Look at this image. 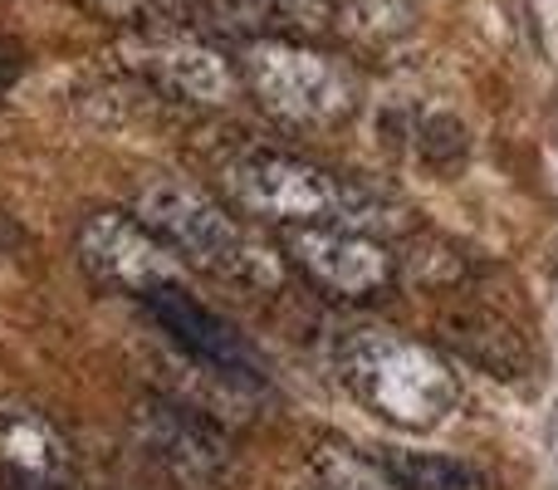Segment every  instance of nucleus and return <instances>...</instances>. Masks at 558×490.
<instances>
[{"label": "nucleus", "mask_w": 558, "mask_h": 490, "mask_svg": "<svg viewBox=\"0 0 558 490\" xmlns=\"http://www.w3.org/2000/svg\"><path fill=\"white\" fill-rule=\"evenodd\" d=\"M133 216L186 265H202L211 275L241 279V285H275L279 279V260L270 250L192 182L153 177L133 196Z\"/></svg>", "instance_id": "obj_1"}, {"label": "nucleus", "mask_w": 558, "mask_h": 490, "mask_svg": "<svg viewBox=\"0 0 558 490\" xmlns=\"http://www.w3.org/2000/svg\"><path fill=\"white\" fill-rule=\"evenodd\" d=\"M338 378L367 413L387 417L397 427H416V432L446 422V413L461 403L456 378L446 373L441 358L426 354L422 344L383 334V328H363V334L343 338Z\"/></svg>", "instance_id": "obj_2"}, {"label": "nucleus", "mask_w": 558, "mask_h": 490, "mask_svg": "<svg viewBox=\"0 0 558 490\" xmlns=\"http://www.w3.org/2000/svg\"><path fill=\"white\" fill-rule=\"evenodd\" d=\"M226 187L245 212L265 216L275 226H353V231H367L383 212L373 192L289 153L241 157V163L226 167Z\"/></svg>", "instance_id": "obj_3"}, {"label": "nucleus", "mask_w": 558, "mask_h": 490, "mask_svg": "<svg viewBox=\"0 0 558 490\" xmlns=\"http://www.w3.org/2000/svg\"><path fill=\"white\" fill-rule=\"evenodd\" d=\"M241 88L275 113L279 123H299V128H318V123H338L353 113L357 104V84L333 55L304 45L294 35H265V39H245L241 55Z\"/></svg>", "instance_id": "obj_4"}, {"label": "nucleus", "mask_w": 558, "mask_h": 490, "mask_svg": "<svg viewBox=\"0 0 558 490\" xmlns=\"http://www.w3.org/2000/svg\"><path fill=\"white\" fill-rule=\"evenodd\" d=\"M123 64L167 98H182L196 108H226L241 94V69L216 45L186 35V29H133L123 49Z\"/></svg>", "instance_id": "obj_5"}, {"label": "nucleus", "mask_w": 558, "mask_h": 490, "mask_svg": "<svg viewBox=\"0 0 558 490\" xmlns=\"http://www.w3.org/2000/svg\"><path fill=\"white\" fill-rule=\"evenodd\" d=\"M284 260L333 299H367L392 285V255L353 226H284Z\"/></svg>", "instance_id": "obj_6"}, {"label": "nucleus", "mask_w": 558, "mask_h": 490, "mask_svg": "<svg viewBox=\"0 0 558 490\" xmlns=\"http://www.w3.org/2000/svg\"><path fill=\"white\" fill-rule=\"evenodd\" d=\"M74 250H78V265L98 285L118 289V295H133V299H143L157 285L182 279L177 275V255L137 216H118V212L88 216L74 236Z\"/></svg>", "instance_id": "obj_7"}, {"label": "nucleus", "mask_w": 558, "mask_h": 490, "mask_svg": "<svg viewBox=\"0 0 558 490\" xmlns=\"http://www.w3.org/2000/svg\"><path fill=\"white\" fill-rule=\"evenodd\" d=\"M137 304H143L147 314L157 319V328H162L172 344H182L186 354H192L202 368H211L216 378H226V383H241V387H260L265 373H260V358H255V348L245 344V338L235 334V328L226 324L221 314H211V309H206L202 299H196L192 289L182 285V279L147 289Z\"/></svg>", "instance_id": "obj_8"}, {"label": "nucleus", "mask_w": 558, "mask_h": 490, "mask_svg": "<svg viewBox=\"0 0 558 490\" xmlns=\"http://www.w3.org/2000/svg\"><path fill=\"white\" fill-rule=\"evenodd\" d=\"M133 437L177 481L202 486V481H216L231 466V446H226L221 427L206 413H196V407L172 403V397H147L133 413Z\"/></svg>", "instance_id": "obj_9"}, {"label": "nucleus", "mask_w": 558, "mask_h": 490, "mask_svg": "<svg viewBox=\"0 0 558 490\" xmlns=\"http://www.w3.org/2000/svg\"><path fill=\"white\" fill-rule=\"evenodd\" d=\"M0 471L29 481H69L74 456L64 432L45 413L25 403H0Z\"/></svg>", "instance_id": "obj_10"}, {"label": "nucleus", "mask_w": 558, "mask_h": 490, "mask_svg": "<svg viewBox=\"0 0 558 490\" xmlns=\"http://www.w3.org/2000/svg\"><path fill=\"white\" fill-rule=\"evenodd\" d=\"M196 25H211L221 35L265 39V35H304L328 25L324 0H186Z\"/></svg>", "instance_id": "obj_11"}, {"label": "nucleus", "mask_w": 558, "mask_h": 490, "mask_svg": "<svg viewBox=\"0 0 558 490\" xmlns=\"http://www.w3.org/2000/svg\"><path fill=\"white\" fill-rule=\"evenodd\" d=\"M387 476L402 490H490L485 471H475L471 462L456 456H436V452H402V446H383L373 456Z\"/></svg>", "instance_id": "obj_12"}, {"label": "nucleus", "mask_w": 558, "mask_h": 490, "mask_svg": "<svg viewBox=\"0 0 558 490\" xmlns=\"http://www.w3.org/2000/svg\"><path fill=\"white\" fill-rule=\"evenodd\" d=\"M78 10L108 20L123 29H182L192 25V5L186 0H74Z\"/></svg>", "instance_id": "obj_13"}, {"label": "nucleus", "mask_w": 558, "mask_h": 490, "mask_svg": "<svg viewBox=\"0 0 558 490\" xmlns=\"http://www.w3.org/2000/svg\"><path fill=\"white\" fill-rule=\"evenodd\" d=\"M314 476L318 490H402L373 456H357L348 446H324L314 456Z\"/></svg>", "instance_id": "obj_14"}, {"label": "nucleus", "mask_w": 558, "mask_h": 490, "mask_svg": "<svg viewBox=\"0 0 558 490\" xmlns=\"http://www.w3.org/2000/svg\"><path fill=\"white\" fill-rule=\"evenodd\" d=\"M20 74H25V49H20L10 35H0V98L15 88Z\"/></svg>", "instance_id": "obj_15"}]
</instances>
